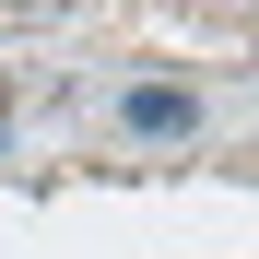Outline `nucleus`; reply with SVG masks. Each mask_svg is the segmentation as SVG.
Masks as SVG:
<instances>
[{
  "label": "nucleus",
  "mask_w": 259,
  "mask_h": 259,
  "mask_svg": "<svg viewBox=\"0 0 259 259\" xmlns=\"http://www.w3.org/2000/svg\"><path fill=\"white\" fill-rule=\"evenodd\" d=\"M106 118L130 130V142H200V82H130Z\"/></svg>",
  "instance_id": "nucleus-1"
},
{
  "label": "nucleus",
  "mask_w": 259,
  "mask_h": 259,
  "mask_svg": "<svg viewBox=\"0 0 259 259\" xmlns=\"http://www.w3.org/2000/svg\"><path fill=\"white\" fill-rule=\"evenodd\" d=\"M0 118H12V71H0Z\"/></svg>",
  "instance_id": "nucleus-2"
}]
</instances>
